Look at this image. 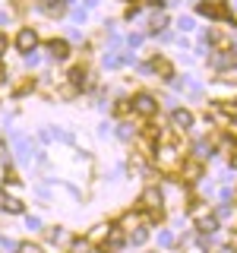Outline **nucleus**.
Wrapping results in <instances>:
<instances>
[{"label": "nucleus", "mask_w": 237, "mask_h": 253, "mask_svg": "<svg viewBox=\"0 0 237 253\" xmlns=\"http://www.w3.org/2000/svg\"><path fill=\"white\" fill-rule=\"evenodd\" d=\"M133 111H136V114H142V117H152L155 111H158V101L152 98V95H136V98H133Z\"/></svg>", "instance_id": "obj_1"}, {"label": "nucleus", "mask_w": 237, "mask_h": 253, "mask_svg": "<svg viewBox=\"0 0 237 253\" xmlns=\"http://www.w3.org/2000/svg\"><path fill=\"white\" fill-rule=\"evenodd\" d=\"M139 203L146 206V209H152V212H161V190H158V187H149V190H142Z\"/></svg>", "instance_id": "obj_2"}, {"label": "nucleus", "mask_w": 237, "mask_h": 253, "mask_svg": "<svg viewBox=\"0 0 237 253\" xmlns=\"http://www.w3.org/2000/svg\"><path fill=\"white\" fill-rule=\"evenodd\" d=\"M35 44H38V35L32 29H22L19 38H16V47H19L22 54H32V51H35Z\"/></svg>", "instance_id": "obj_3"}, {"label": "nucleus", "mask_w": 237, "mask_h": 253, "mask_svg": "<svg viewBox=\"0 0 237 253\" xmlns=\"http://www.w3.org/2000/svg\"><path fill=\"white\" fill-rule=\"evenodd\" d=\"M196 215H199V221H196V228H199L202 234H212L218 228V218L212 215V212H205V209H196Z\"/></svg>", "instance_id": "obj_4"}, {"label": "nucleus", "mask_w": 237, "mask_h": 253, "mask_svg": "<svg viewBox=\"0 0 237 253\" xmlns=\"http://www.w3.org/2000/svg\"><path fill=\"white\" fill-rule=\"evenodd\" d=\"M171 124L177 126V130H190V126H193V114H190V111H184V108H177L171 114Z\"/></svg>", "instance_id": "obj_5"}, {"label": "nucleus", "mask_w": 237, "mask_h": 253, "mask_svg": "<svg viewBox=\"0 0 237 253\" xmlns=\"http://www.w3.org/2000/svg\"><path fill=\"white\" fill-rule=\"evenodd\" d=\"M123 241H126V237H123L120 228H111V231H108V244H105V250H101V253H108V250H120V247H123Z\"/></svg>", "instance_id": "obj_6"}, {"label": "nucleus", "mask_w": 237, "mask_h": 253, "mask_svg": "<svg viewBox=\"0 0 237 253\" xmlns=\"http://www.w3.org/2000/svg\"><path fill=\"white\" fill-rule=\"evenodd\" d=\"M47 51H51L54 60H67V57H70V44H67V42H57V38L47 44Z\"/></svg>", "instance_id": "obj_7"}, {"label": "nucleus", "mask_w": 237, "mask_h": 253, "mask_svg": "<svg viewBox=\"0 0 237 253\" xmlns=\"http://www.w3.org/2000/svg\"><path fill=\"white\" fill-rule=\"evenodd\" d=\"M41 10H47V13H60V10H63V0H41Z\"/></svg>", "instance_id": "obj_8"}, {"label": "nucleus", "mask_w": 237, "mask_h": 253, "mask_svg": "<svg viewBox=\"0 0 237 253\" xmlns=\"http://www.w3.org/2000/svg\"><path fill=\"white\" fill-rule=\"evenodd\" d=\"M215 218H218V221H221V218H228V221H234V218H237V212L231 209V206H221V209L215 212Z\"/></svg>", "instance_id": "obj_9"}, {"label": "nucleus", "mask_w": 237, "mask_h": 253, "mask_svg": "<svg viewBox=\"0 0 237 253\" xmlns=\"http://www.w3.org/2000/svg\"><path fill=\"white\" fill-rule=\"evenodd\" d=\"M3 209H6V212H22V200H16V196H10V200L3 203Z\"/></svg>", "instance_id": "obj_10"}, {"label": "nucleus", "mask_w": 237, "mask_h": 253, "mask_svg": "<svg viewBox=\"0 0 237 253\" xmlns=\"http://www.w3.org/2000/svg\"><path fill=\"white\" fill-rule=\"evenodd\" d=\"M196 155H199V158L212 155V146H209V142H205V139H199V142H196Z\"/></svg>", "instance_id": "obj_11"}, {"label": "nucleus", "mask_w": 237, "mask_h": 253, "mask_svg": "<svg viewBox=\"0 0 237 253\" xmlns=\"http://www.w3.org/2000/svg\"><path fill=\"white\" fill-rule=\"evenodd\" d=\"M70 83H73V85H85V70H73V73H70Z\"/></svg>", "instance_id": "obj_12"}, {"label": "nucleus", "mask_w": 237, "mask_h": 253, "mask_svg": "<svg viewBox=\"0 0 237 253\" xmlns=\"http://www.w3.org/2000/svg\"><path fill=\"white\" fill-rule=\"evenodd\" d=\"M146 237H149V231H146V228H136V231L130 234V241H133V244H146Z\"/></svg>", "instance_id": "obj_13"}, {"label": "nucleus", "mask_w": 237, "mask_h": 253, "mask_svg": "<svg viewBox=\"0 0 237 253\" xmlns=\"http://www.w3.org/2000/svg\"><path fill=\"white\" fill-rule=\"evenodd\" d=\"M164 22H168V19H164V13L152 16V32H161V29H164Z\"/></svg>", "instance_id": "obj_14"}, {"label": "nucleus", "mask_w": 237, "mask_h": 253, "mask_svg": "<svg viewBox=\"0 0 237 253\" xmlns=\"http://www.w3.org/2000/svg\"><path fill=\"white\" fill-rule=\"evenodd\" d=\"M187 174H190V180L193 177H199V162H187V168H184Z\"/></svg>", "instance_id": "obj_15"}, {"label": "nucleus", "mask_w": 237, "mask_h": 253, "mask_svg": "<svg viewBox=\"0 0 237 253\" xmlns=\"http://www.w3.org/2000/svg\"><path fill=\"white\" fill-rule=\"evenodd\" d=\"M177 29L180 32H190V29H193V19H190V16H180V19H177Z\"/></svg>", "instance_id": "obj_16"}, {"label": "nucleus", "mask_w": 237, "mask_h": 253, "mask_svg": "<svg viewBox=\"0 0 237 253\" xmlns=\"http://www.w3.org/2000/svg\"><path fill=\"white\" fill-rule=\"evenodd\" d=\"M158 244H161V247H171V244H174V234L171 231H161V234H158Z\"/></svg>", "instance_id": "obj_17"}, {"label": "nucleus", "mask_w": 237, "mask_h": 253, "mask_svg": "<svg viewBox=\"0 0 237 253\" xmlns=\"http://www.w3.org/2000/svg\"><path fill=\"white\" fill-rule=\"evenodd\" d=\"M16 250H19V253H41V247H35V244H19Z\"/></svg>", "instance_id": "obj_18"}, {"label": "nucleus", "mask_w": 237, "mask_h": 253, "mask_svg": "<svg viewBox=\"0 0 237 253\" xmlns=\"http://www.w3.org/2000/svg\"><path fill=\"white\" fill-rule=\"evenodd\" d=\"M70 16H73V22H79V26H85V10H79V6H76V10L70 13Z\"/></svg>", "instance_id": "obj_19"}, {"label": "nucleus", "mask_w": 237, "mask_h": 253, "mask_svg": "<svg viewBox=\"0 0 237 253\" xmlns=\"http://www.w3.org/2000/svg\"><path fill=\"white\" fill-rule=\"evenodd\" d=\"M26 225H29V228H32V231H38V228H41V221H38V218H35V215H29V218H26Z\"/></svg>", "instance_id": "obj_20"}, {"label": "nucleus", "mask_w": 237, "mask_h": 253, "mask_svg": "<svg viewBox=\"0 0 237 253\" xmlns=\"http://www.w3.org/2000/svg\"><path fill=\"white\" fill-rule=\"evenodd\" d=\"M117 133H120V139H130V136H133V130H130L126 124H120V130H117Z\"/></svg>", "instance_id": "obj_21"}, {"label": "nucleus", "mask_w": 237, "mask_h": 253, "mask_svg": "<svg viewBox=\"0 0 237 253\" xmlns=\"http://www.w3.org/2000/svg\"><path fill=\"white\" fill-rule=\"evenodd\" d=\"M126 44H130V47H139L142 44V35H130V38H126Z\"/></svg>", "instance_id": "obj_22"}, {"label": "nucleus", "mask_w": 237, "mask_h": 253, "mask_svg": "<svg viewBox=\"0 0 237 253\" xmlns=\"http://www.w3.org/2000/svg\"><path fill=\"white\" fill-rule=\"evenodd\" d=\"M3 51H6V35L0 32V54H3Z\"/></svg>", "instance_id": "obj_23"}, {"label": "nucleus", "mask_w": 237, "mask_h": 253, "mask_svg": "<svg viewBox=\"0 0 237 253\" xmlns=\"http://www.w3.org/2000/svg\"><path fill=\"white\" fill-rule=\"evenodd\" d=\"M85 6H98V0H85Z\"/></svg>", "instance_id": "obj_24"}, {"label": "nucleus", "mask_w": 237, "mask_h": 253, "mask_svg": "<svg viewBox=\"0 0 237 253\" xmlns=\"http://www.w3.org/2000/svg\"><path fill=\"white\" fill-rule=\"evenodd\" d=\"M234 168H237V155H234Z\"/></svg>", "instance_id": "obj_25"}, {"label": "nucleus", "mask_w": 237, "mask_h": 253, "mask_svg": "<svg viewBox=\"0 0 237 253\" xmlns=\"http://www.w3.org/2000/svg\"><path fill=\"white\" fill-rule=\"evenodd\" d=\"M95 253H98V250H95Z\"/></svg>", "instance_id": "obj_26"}]
</instances>
